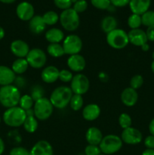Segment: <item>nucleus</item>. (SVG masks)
Here are the masks:
<instances>
[{
	"label": "nucleus",
	"mask_w": 154,
	"mask_h": 155,
	"mask_svg": "<svg viewBox=\"0 0 154 155\" xmlns=\"http://www.w3.org/2000/svg\"><path fill=\"white\" fill-rule=\"evenodd\" d=\"M21 97L20 90L14 85L1 86L0 88V104L7 109L18 106Z\"/></svg>",
	"instance_id": "f257e3e1"
},
{
	"label": "nucleus",
	"mask_w": 154,
	"mask_h": 155,
	"mask_svg": "<svg viewBox=\"0 0 154 155\" xmlns=\"http://www.w3.org/2000/svg\"><path fill=\"white\" fill-rule=\"evenodd\" d=\"M72 95L73 93L70 87L61 86L53 90L49 100L54 107L57 109H63L69 104Z\"/></svg>",
	"instance_id": "f03ea898"
},
{
	"label": "nucleus",
	"mask_w": 154,
	"mask_h": 155,
	"mask_svg": "<svg viewBox=\"0 0 154 155\" xmlns=\"http://www.w3.org/2000/svg\"><path fill=\"white\" fill-rule=\"evenodd\" d=\"M27 117V114L19 106L6 109L2 116L5 124L10 127H20L23 126Z\"/></svg>",
	"instance_id": "7ed1b4c3"
},
{
	"label": "nucleus",
	"mask_w": 154,
	"mask_h": 155,
	"mask_svg": "<svg viewBox=\"0 0 154 155\" xmlns=\"http://www.w3.org/2000/svg\"><path fill=\"white\" fill-rule=\"evenodd\" d=\"M106 39L107 44L114 49H123L129 43L128 33L119 28L107 33Z\"/></svg>",
	"instance_id": "20e7f679"
},
{
	"label": "nucleus",
	"mask_w": 154,
	"mask_h": 155,
	"mask_svg": "<svg viewBox=\"0 0 154 155\" xmlns=\"http://www.w3.org/2000/svg\"><path fill=\"white\" fill-rule=\"evenodd\" d=\"M59 21L62 27L67 31L73 32L79 27L80 19L79 14L71 8L61 12Z\"/></svg>",
	"instance_id": "39448f33"
},
{
	"label": "nucleus",
	"mask_w": 154,
	"mask_h": 155,
	"mask_svg": "<svg viewBox=\"0 0 154 155\" xmlns=\"http://www.w3.org/2000/svg\"><path fill=\"white\" fill-rule=\"evenodd\" d=\"M122 139L116 135L110 134L104 136L100 143L101 152L105 155L113 154L118 152L122 147Z\"/></svg>",
	"instance_id": "423d86ee"
},
{
	"label": "nucleus",
	"mask_w": 154,
	"mask_h": 155,
	"mask_svg": "<svg viewBox=\"0 0 154 155\" xmlns=\"http://www.w3.org/2000/svg\"><path fill=\"white\" fill-rule=\"evenodd\" d=\"M33 109L35 117L39 120L44 121L48 120L52 115L54 106L50 101L49 98L43 97L35 101Z\"/></svg>",
	"instance_id": "0eeeda50"
},
{
	"label": "nucleus",
	"mask_w": 154,
	"mask_h": 155,
	"mask_svg": "<svg viewBox=\"0 0 154 155\" xmlns=\"http://www.w3.org/2000/svg\"><path fill=\"white\" fill-rule=\"evenodd\" d=\"M65 54L68 55L79 54L82 48L83 43L81 38L75 34H70L66 36L62 44Z\"/></svg>",
	"instance_id": "6e6552de"
},
{
	"label": "nucleus",
	"mask_w": 154,
	"mask_h": 155,
	"mask_svg": "<svg viewBox=\"0 0 154 155\" xmlns=\"http://www.w3.org/2000/svg\"><path fill=\"white\" fill-rule=\"evenodd\" d=\"M29 66L35 69L43 68L47 62V55L45 51L39 48H34L30 50L26 57Z\"/></svg>",
	"instance_id": "1a4fd4ad"
},
{
	"label": "nucleus",
	"mask_w": 154,
	"mask_h": 155,
	"mask_svg": "<svg viewBox=\"0 0 154 155\" xmlns=\"http://www.w3.org/2000/svg\"><path fill=\"white\" fill-rule=\"evenodd\" d=\"M70 83V89L72 93L76 95H84L90 88L89 79L85 74L80 73L73 76Z\"/></svg>",
	"instance_id": "9d476101"
},
{
	"label": "nucleus",
	"mask_w": 154,
	"mask_h": 155,
	"mask_svg": "<svg viewBox=\"0 0 154 155\" xmlns=\"http://www.w3.org/2000/svg\"><path fill=\"white\" fill-rule=\"evenodd\" d=\"M122 142L127 145H137L140 143L143 139L142 133L137 129L131 127L125 129L121 134Z\"/></svg>",
	"instance_id": "9b49d317"
},
{
	"label": "nucleus",
	"mask_w": 154,
	"mask_h": 155,
	"mask_svg": "<svg viewBox=\"0 0 154 155\" xmlns=\"http://www.w3.org/2000/svg\"><path fill=\"white\" fill-rule=\"evenodd\" d=\"M16 14L21 21H30L35 15L34 7L28 2H22L17 6Z\"/></svg>",
	"instance_id": "f8f14e48"
},
{
	"label": "nucleus",
	"mask_w": 154,
	"mask_h": 155,
	"mask_svg": "<svg viewBox=\"0 0 154 155\" xmlns=\"http://www.w3.org/2000/svg\"><path fill=\"white\" fill-rule=\"evenodd\" d=\"M10 49L18 58H26L30 48L27 42L22 39H15L11 43Z\"/></svg>",
	"instance_id": "ddd939ff"
},
{
	"label": "nucleus",
	"mask_w": 154,
	"mask_h": 155,
	"mask_svg": "<svg viewBox=\"0 0 154 155\" xmlns=\"http://www.w3.org/2000/svg\"><path fill=\"white\" fill-rule=\"evenodd\" d=\"M128 36L129 43H131L135 46L141 47L143 44L148 42L146 32L140 28L130 30L128 33Z\"/></svg>",
	"instance_id": "4468645a"
},
{
	"label": "nucleus",
	"mask_w": 154,
	"mask_h": 155,
	"mask_svg": "<svg viewBox=\"0 0 154 155\" xmlns=\"http://www.w3.org/2000/svg\"><path fill=\"white\" fill-rule=\"evenodd\" d=\"M67 66L71 71L79 73L85 68V59L79 54L69 55L67 59Z\"/></svg>",
	"instance_id": "2eb2a0df"
},
{
	"label": "nucleus",
	"mask_w": 154,
	"mask_h": 155,
	"mask_svg": "<svg viewBox=\"0 0 154 155\" xmlns=\"http://www.w3.org/2000/svg\"><path fill=\"white\" fill-rule=\"evenodd\" d=\"M30 155H54V151L49 142L40 140L33 145L30 151Z\"/></svg>",
	"instance_id": "dca6fc26"
},
{
	"label": "nucleus",
	"mask_w": 154,
	"mask_h": 155,
	"mask_svg": "<svg viewBox=\"0 0 154 155\" xmlns=\"http://www.w3.org/2000/svg\"><path fill=\"white\" fill-rule=\"evenodd\" d=\"M138 100V93L137 90L131 87L124 89L121 93V101L124 105L127 107H132Z\"/></svg>",
	"instance_id": "f3484780"
},
{
	"label": "nucleus",
	"mask_w": 154,
	"mask_h": 155,
	"mask_svg": "<svg viewBox=\"0 0 154 155\" xmlns=\"http://www.w3.org/2000/svg\"><path fill=\"white\" fill-rule=\"evenodd\" d=\"M59 73L60 71L58 68L53 65L47 66L42 70L41 73V78L42 81L45 83H53L59 79Z\"/></svg>",
	"instance_id": "a211bd4d"
},
{
	"label": "nucleus",
	"mask_w": 154,
	"mask_h": 155,
	"mask_svg": "<svg viewBox=\"0 0 154 155\" xmlns=\"http://www.w3.org/2000/svg\"><path fill=\"white\" fill-rule=\"evenodd\" d=\"M151 4V0H131L128 4L132 14L141 16L147 12Z\"/></svg>",
	"instance_id": "6ab92c4d"
},
{
	"label": "nucleus",
	"mask_w": 154,
	"mask_h": 155,
	"mask_svg": "<svg viewBox=\"0 0 154 155\" xmlns=\"http://www.w3.org/2000/svg\"><path fill=\"white\" fill-rule=\"evenodd\" d=\"M16 79V74L8 66L0 65V86L11 85Z\"/></svg>",
	"instance_id": "aec40b11"
},
{
	"label": "nucleus",
	"mask_w": 154,
	"mask_h": 155,
	"mask_svg": "<svg viewBox=\"0 0 154 155\" xmlns=\"http://www.w3.org/2000/svg\"><path fill=\"white\" fill-rule=\"evenodd\" d=\"M29 28L33 34L39 35L43 33L46 28V24L44 22L42 16L34 15V17L29 21Z\"/></svg>",
	"instance_id": "412c9836"
},
{
	"label": "nucleus",
	"mask_w": 154,
	"mask_h": 155,
	"mask_svg": "<svg viewBox=\"0 0 154 155\" xmlns=\"http://www.w3.org/2000/svg\"><path fill=\"white\" fill-rule=\"evenodd\" d=\"M26 114H27V117H26L25 121L23 124V127L27 133H35L37 130L39 124H38V120L35 117L33 109L32 108L30 110H27Z\"/></svg>",
	"instance_id": "4be33fe9"
},
{
	"label": "nucleus",
	"mask_w": 154,
	"mask_h": 155,
	"mask_svg": "<svg viewBox=\"0 0 154 155\" xmlns=\"http://www.w3.org/2000/svg\"><path fill=\"white\" fill-rule=\"evenodd\" d=\"M103 138L104 136L101 130L95 127H90L86 132L85 139L88 145H99Z\"/></svg>",
	"instance_id": "5701e85b"
},
{
	"label": "nucleus",
	"mask_w": 154,
	"mask_h": 155,
	"mask_svg": "<svg viewBox=\"0 0 154 155\" xmlns=\"http://www.w3.org/2000/svg\"><path fill=\"white\" fill-rule=\"evenodd\" d=\"M101 108L96 104H89L83 108L82 117L85 120L93 121L99 117Z\"/></svg>",
	"instance_id": "b1692460"
},
{
	"label": "nucleus",
	"mask_w": 154,
	"mask_h": 155,
	"mask_svg": "<svg viewBox=\"0 0 154 155\" xmlns=\"http://www.w3.org/2000/svg\"><path fill=\"white\" fill-rule=\"evenodd\" d=\"M45 37L49 43H60L64 39V33L59 28H51L47 30Z\"/></svg>",
	"instance_id": "393cba45"
},
{
	"label": "nucleus",
	"mask_w": 154,
	"mask_h": 155,
	"mask_svg": "<svg viewBox=\"0 0 154 155\" xmlns=\"http://www.w3.org/2000/svg\"><path fill=\"white\" fill-rule=\"evenodd\" d=\"M117 20L113 16H110V15L104 17L101 22V30L107 34L113 30H116L117 28Z\"/></svg>",
	"instance_id": "a878e982"
},
{
	"label": "nucleus",
	"mask_w": 154,
	"mask_h": 155,
	"mask_svg": "<svg viewBox=\"0 0 154 155\" xmlns=\"http://www.w3.org/2000/svg\"><path fill=\"white\" fill-rule=\"evenodd\" d=\"M29 68V64L26 58H17L12 63L11 69L15 74H24L27 71Z\"/></svg>",
	"instance_id": "bb28decb"
},
{
	"label": "nucleus",
	"mask_w": 154,
	"mask_h": 155,
	"mask_svg": "<svg viewBox=\"0 0 154 155\" xmlns=\"http://www.w3.org/2000/svg\"><path fill=\"white\" fill-rule=\"evenodd\" d=\"M47 52L53 58H60L65 54L63 46L60 43H50L47 47Z\"/></svg>",
	"instance_id": "cd10ccee"
},
{
	"label": "nucleus",
	"mask_w": 154,
	"mask_h": 155,
	"mask_svg": "<svg viewBox=\"0 0 154 155\" xmlns=\"http://www.w3.org/2000/svg\"><path fill=\"white\" fill-rule=\"evenodd\" d=\"M34 104L35 101L32 98L31 95H27V94L24 95H21V99H20L19 101V107H21L23 110L27 111V110L33 108Z\"/></svg>",
	"instance_id": "c85d7f7f"
},
{
	"label": "nucleus",
	"mask_w": 154,
	"mask_h": 155,
	"mask_svg": "<svg viewBox=\"0 0 154 155\" xmlns=\"http://www.w3.org/2000/svg\"><path fill=\"white\" fill-rule=\"evenodd\" d=\"M60 16L57 12L54 11H48L45 12L42 16L44 22L45 23L46 26H53L57 24L59 21Z\"/></svg>",
	"instance_id": "c756f323"
},
{
	"label": "nucleus",
	"mask_w": 154,
	"mask_h": 155,
	"mask_svg": "<svg viewBox=\"0 0 154 155\" xmlns=\"http://www.w3.org/2000/svg\"><path fill=\"white\" fill-rule=\"evenodd\" d=\"M83 104H84V99H83L82 95L73 94L69 102L71 108L75 111H77L82 109V107H83Z\"/></svg>",
	"instance_id": "7c9ffc66"
},
{
	"label": "nucleus",
	"mask_w": 154,
	"mask_h": 155,
	"mask_svg": "<svg viewBox=\"0 0 154 155\" xmlns=\"http://www.w3.org/2000/svg\"><path fill=\"white\" fill-rule=\"evenodd\" d=\"M142 24L141 16L135 14H132L128 18V25L131 30L138 29Z\"/></svg>",
	"instance_id": "2f4dec72"
},
{
	"label": "nucleus",
	"mask_w": 154,
	"mask_h": 155,
	"mask_svg": "<svg viewBox=\"0 0 154 155\" xmlns=\"http://www.w3.org/2000/svg\"><path fill=\"white\" fill-rule=\"evenodd\" d=\"M142 24L149 27L154 26V11H149L145 12L141 15Z\"/></svg>",
	"instance_id": "473e14b6"
},
{
	"label": "nucleus",
	"mask_w": 154,
	"mask_h": 155,
	"mask_svg": "<svg viewBox=\"0 0 154 155\" xmlns=\"http://www.w3.org/2000/svg\"><path fill=\"white\" fill-rule=\"evenodd\" d=\"M119 124L123 130L131 127V124H132V120H131V116L126 113L121 114L120 116L119 117Z\"/></svg>",
	"instance_id": "72a5a7b5"
},
{
	"label": "nucleus",
	"mask_w": 154,
	"mask_h": 155,
	"mask_svg": "<svg viewBox=\"0 0 154 155\" xmlns=\"http://www.w3.org/2000/svg\"><path fill=\"white\" fill-rule=\"evenodd\" d=\"M143 84V78L141 75H134L131 77V80H130V87L132 89H140Z\"/></svg>",
	"instance_id": "f704fd0d"
},
{
	"label": "nucleus",
	"mask_w": 154,
	"mask_h": 155,
	"mask_svg": "<svg viewBox=\"0 0 154 155\" xmlns=\"http://www.w3.org/2000/svg\"><path fill=\"white\" fill-rule=\"evenodd\" d=\"M92 5L100 10H107L111 2L110 0H91Z\"/></svg>",
	"instance_id": "c9c22d12"
},
{
	"label": "nucleus",
	"mask_w": 154,
	"mask_h": 155,
	"mask_svg": "<svg viewBox=\"0 0 154 155\" xmlns=\"http://www.w3.org/2000/svg\"><path fill=\"white\" fill-rule=\"evenodd\" d=\"M72 77L73 75L69 70H61L59 73V80L63 83H69L72 80Z\"/></svg>",
	"instance_id": "e433bc0d"
},
{
	"label": "nucleus",
	"mask_w": 154,
	"mask_h": 155,
	"mask_svg": "<svg viewBox=\"0 0 154 155\" xmlns=\"http://www.w3.org/2000/svg\"><path fill=\"white\" fill-rule=\"evenodd\" d=\"M88 2L86 0H78L75 4H73V9L78 14L82 13L87 9Z\"/></svg>",
	"instance_id": "4c0bfd02"
},
{
	"label": "nucleus",
	"mask_w": 154,
	"mask_h": 155,
	"mask_svg": "<svg viewBox=\"0 0 154 155\" xmlns=\"http://www.w3.org/2000/svg\"><path fill=\"white\" fill-rule=\"evenodd\" d=\"M85 155H99L101 154L99 145H88L85 148Z\"/></svg>",
	"instance_id": "58836bf2"
},
{
	"label": "nucleus",
	"mask_w": 154,
	"mask_h": 155,
	"mask_svg": "<svg viewBox=\"0 0 154 155\" xmlns=\"http://www.w3.org/2000/svg\"><path fill=\"white\" fill-rule=\"evenodd\" d=\"M32 98L35 101L44 97V90L42 87L39 86H36L33 87L31 93Z\"/></svg>",
	"instance_id": "ea45409f"
},
{
	"label": "nucleus",
	"mask_w": 154,
	"mask_h": 155,
	"mask_svg": "<svg viewBox=\"0 0 154 155\" xmlns=\"http://www.w3.org/2000/svg\"><path fill=\"white\" fill-rule=\"evenodd\" d=\"M54 3L56 7L63 11L70 8L72 5L71 0H54Z\"/></svg>",
	"instance_id": "a19ab883"
},
{
	"label": "nucleus",
	"mask_w": 154,
	"mask_h": 155,
	"mask_svg": "<svg viewBox=\"0 0 154 155\" xmlns=\"http://www.w3.org/2000/svg\"><path fill=\"white\" fill-rule=\"evenodd\" d=\"M9 155H30V151L24 147H15L11 150Z\"/></svg>",
	"instance_id": "79ce46f5"
},
{
	"label": "nucleus",
	"mask_w": 154,
	"mask_h": 155,
	"mask_svg": "<svg viewBox=\"0 0 154 155\" xmlns=\"http://www.w3.org/2000/svg\"><path fill=\"white\" fill-rule=\"evenodd\" d=\"M144 145L148 149H154V136H148L144 139Z\"/></svg>",
	"instance_id": "37998d69"
},
{
	"label": "nucleus",
	"mask_w": 154,
	"mask_h": 155,
	"mask_svg": "<svg viewBox=\"0 0 154 155\" xmlns=\"http://www.w3.org/2000/svg\"><path fill=\"white\" fill-rule=\"evenodd\" d=\"M131 0H110L111 5H113L115 7H125V5L129 4Z\"/></svg>",
	"instance_id": "c03bdc74"
},
{
	"label": "nucleus",
	"mask_w": 154,
	"mask_h": 155,
	"mask_svg": "<svg viewBox=\"0 0 154 155\" xmlns=\"http://www.w3.org/2000/svg\"><path fill=\"white\" fill-rule=\"evenodd\" d=\"M146 34L148 41L154 42V26H151V27H147Z\"/></svg>",
	"instance_id": "a18cd8bd"
},
{
	"label": "nucleus",
	"mask_w": 154,
	"mask_h": 155,
	"mask_svg": "<svg viewBox=\"0 0 154 155\" xmlns=\"http://www.w3.org/2000/svg\"><path fill=\"white\" fill-rule=\"evenodd\" d=\"M149 131L152 136H154V118L150 121L149 124Z\"/></svg>",
	"instance_id": "49530a36"
},
{
	"label": "nucleus",
	"mask_w": 154,
	"mask_h": 155,
	"mask_svg": "<svg viewBox=\"0 0 154 155\" xmlns=\"http://www.w3.org/2000/svg\"><path fill=\"white\" fill-rule=\"evenodd\" d=\"M5 143H4V141L2 140L1 137H0V155H2L3 154L5 151Z\"/></svg>",
	"instance_id": "de8ad7c7"
},
{
	"label": "nucleus",
	"mask_w": 154,
	"mask_h": 155,
	"mask_svg": "<svg viewBox=\"0 0 154 155\" xmlns=\"http://www.w3.org/2000/svg\"><path fill=\"white\" fill-rule=\"evenodd\" d=\"M142 155H154V149H148V148H146L145 151H143Z\"/></svg>",
	"instance_id": "09e8293b"
},
{
	"label": "nucleus",
	"mask_w": 154,
	"mask_h": 155,
	"mask_svg": "<svg viewBox=\"0 0 154 155\" xmlns=\"http://www.w3.org/2000/svg\"><path fill=\"white\" fill-rule=\"evenodd\" d=\"M141 49L143 50V51H149V45H148L147 42H146V43H145V44H143V45H142V46H141Z\"/></svg>",
	"instance_id": "8fccbe9b"
},
{
	"label": "nucleus",
	"mask_w": 154,
	"mask_h": 155,
	"mask_svg": "<svg viewBox=\"0 0 154 155\" xmlns=\"http://www.w3.org/2000/svg\"><path fill=\"white\" fill-rule=\"evenodd\" d=\"M5 30L2 27H0V40L3 39L5 37Z\"/></svg>",
	"instance_id": "3c124183"
},
{
	"label": "nucleus",
	"mask_w": 154,
	"mask_h": 155,
	"mask_svg": "<svg viewBox=\"0 0 154 155\" xmlns=\"http://www.w3.org/2000/svg\"><path fill=\"white\" fill-rule=\"evenodd\" d=\"M16 0H0V2L2 3H5V4H11V3H13Z\"/></svg>",
	"instance_id": "603ef678"
},
{
	"label": "nucleus",
	"mask_w": 154,
	"mask_h": 155,
	"mask_svg": "<svg viewBox=\"0 0 154 155\" xmlns=\"http://www.w3.org/2000/svg\"><path fill=\"white\" fill-rule=\"evenodd\" d=\"M151 70H152V73L154 74V60L152 61V62L151 63Z\"/></svg>",
	"instance_id": "864d4df0"
},
{
	"label": "nucleus",
	"mask_w": 154,
	"mask_h": 155,
	"mask_svg": "<svg viewBox=\"0 0 154 155\" xmlns=\"http://www.w3.org/2000/svg\"><path fill=\"white\" fill-rule=\"evenodd\" d=\"M77 1H78V0H71V2H72V4H75Z\"/></svg>",
	"instance_id": "5fc2aeb1"
},
{
	"label": "nucleus",
	"mask_w": 154,
	"mask_h": 155,
	"mask_svg": "<svg viewBox=\"0 0 154 155\" xmlns=\"http://www.w3.org/2000/svg\"><path fill=\"white\" fill-rule=\"evenodd\" d=\"M152 59H153V60H154V51H153V52H152Z\"/></svg>",
	"instance_id": "6e6d98bb"
},
{
	"label": "nucleus",
	"mask_w": 154,
	"mask_h": 155,
	"mask_svg": "<svg viewBox=\"0 0 154 155\" xmlns=\"http://www.w3.org/2000/svg\"><path fill=\"white\" fill-rule=\"evenodd\" d=\"M99 155H105V154H99Z\"/></svg>",
	"instance_id": "4d7b16f0"
},
{
	"label": "nucleus",
	"mask_w": 154,
	"mask_h": 155,
	"mask_svg": "<svg viewBox=\"0 0 154 155\" xmlns=\"http://www.w3.org/2000/svg\"><path fill=\"white\" fill-rule=\"evenodd\" d=\"M0 123H1V117H0Z\"/></svg>",
	"instance_id": "13d9d810"
}]
</instances>
